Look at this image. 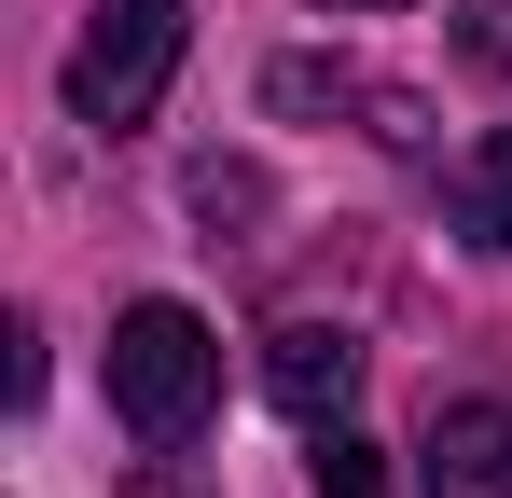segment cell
<instances>
[{"label":"cell","mask_w":512,"mask_h":498,"mask_svg":"<svg viewBox=\"0 0 512 498\" xmlns=\"http://www.w3.org/2000/svg\"><path fill=\"white\" fill-rule=\"evenodd\" d=\"M180 42H194V0H111L70 42V125H97V139L153 125V97L180 83Z\"/></svg>","instance_id":"7a4b0ae2"},{"label":"cell","mask_w":512,"mask_h":498,"mask_svg":"<svg viewBox=\"0 0 512 498\" xmlns=\"http://www.w3.org/2000/svg\"><path fill=\"white\" fill-rule=\"evenodd\" d=\"M111 415L139 443H194L222 415V332L194 305H125L111 319Z\"/></svg>","instance_id":"6da1fadb"},{"label":"cell","mask_w":512,"mask_h":498,"mask_svg":"<svg viewBox=\"0 0 512 498\" xmlns=\"http://www.w3.org/2000/svg\"><path fill=\"white\" fill-rule=\"evenodd\" d=\"M319 498H388V457L360 429H319Z\"/></svg>","instance_id":"8992f818"},{"label":"cell","mask_w":512,"mask_h":498,"mask_svg":"<svg viewBox=\"0 0 512 498\" xmlns=\"http://www.w3.org/2000/svg\"><path fill=\"white\" fill-rule=\"evenodd\" d=\"M333 14H402V0H333Z\"/></svg>","instance_id":"52a82bcc"},{"label":"cell","mask_w":512,"mask_h":498,"mask_svg":"<svg viewBox=\"0 0 512 498\" xmlns=\"http://www.w3.org/2000/svg\"><path fill=\"white\" fill-rule=\"evenodd\" d=\"M416 485L429 498H512V402H443L416 443Z\"/></svg>","instance_id":"277c9868"},{"label":"cell","mask_w":512,"mask_h":498,"mask_svg":"<svg viewBox=\"0 0 512 498\" xmlns=\"http://www.w3.org/2000/svg\"><path fill=\"white\" fill-rule=\"evenodd\" d=\"M457 236L471 249H512V125H485L457 153Z\"/></svg>","instance_id":"5b68a950"},{"label":"cell","mask_w":512,"mask_h":498,"mask_svg":"<svg viewBox=\"0 0 512 498\" xmlns=\"http://www.w3.org/2000/svg\"><path fill=\"white\" fill-rule=\"evenodd\" d=\"M263 402L291 415V429H346V402H360V332L277 319V332H263Z\"/></svg>","instance_id":"3957f363"}]
</instances>
